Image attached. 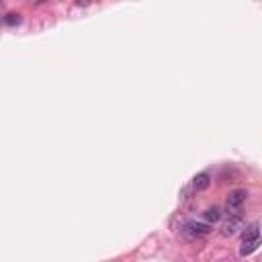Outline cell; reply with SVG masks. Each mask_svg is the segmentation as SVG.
Instances as JSON below:
<instances>
[{
  "instance_id": "1",
  "label": "cell",
  "mask_w": 262,
  "mask_h": 262,
  "mask_svg": "<svg viewBox=\"0 0 262 262\" xmlns=\"http://www.w3.org/2000/svg\"><path fill=\"white\" fill-rule=\"evenodd\" d=\"M246 199H248V191L246 189L232 191L230 195H227V203H225V207H227V211H230V215H236L238 211H240L242 205L246 203Z\"/></svg>"
},
{
  "instance_id": "2",
  "label": "cell",
  "mask_w": 262,
  "mask_h": 262,
  "mask_svg": "<svg viewBox=\"0 0 262 262\" xmlns=\"http://www.w3.org/2000/svg\"><path fill=\"white\" fill-rule=\"evenodd\" d=\"M209 232H211V225L201 223V221H187L185 225H182V234H185L187 238H191V240L207 236Z\"/></svg>"
},
{
  "instance_id": "3",
  "label": "cell",
  "mask_w": 262,
  "mask_h": 262,
  "mask_svg": "<svg viewBox=\"0 0 262 262\" xmlns=\"http://www.w3.org/2000/svg\"><path fill=\"white\" fill-rule=\"evenodd\" d=\"M240 230H244V219L242 215H230V219H225L221 225V236H236Z\"/></svg>"
},
{
  "instance_id": "4",
  "label": "cell",
  "mask_w": 262,
  "mask_h": 262,
  "mask_svg": "<svg viewBox=\"0 0 262 262\" xmlns=\"http://www.w3.org/2000/svg\"><path fill=\"white\" fill-rule=\"evenodd\" d=\"M209 185H211V176L207 172H201V174H197L195 178H192V189L195 191H207Z\"/></svg>"
},
{
  "instance_id": "5",
  "label": "cell",
  "mask_w": 262,
  "mask_h": 262,
  "mask_svg": "<svg viewBox=\"0 0 262 262\" xmlns=\"http://www.w3.org/2000/svg\"><path fill=\"white\" fill-rule=\"evenodd\" d=\"M221 215H223L221 207L213 205V207H209V209H205V211H203V219H205V221H209V223H217V221L221 219Z\"/></svg>"
},
{
  "instance_id": "6",
  "label": "cell",
  "mask_w": 262,
  "mask_h": 262,
  "mask_svg": "<svg viewBox=\"0 0 262 262\" xmlns=\"http://www.w3.org/2000/svg\"><path fill=\"white\" fill-rule=\"evenodd\" d=\"M258 246H260V238H256V240H246V242H242L240 254H242V256H250L252 252H256Z\"/></svg>"
},
{
  "instance_id": "7",
  "label": "cell",
  "mask_w": 262,
  "mask_h": 262,
  "mask_svg": "<svg viewBox=\"0 0 262 262\" xmlns=\"http://www.w3.org/2000/svg\"><path fill=\"white\" fill-rule=\"evenodd\" d=\"M256 238H260V225H258V223H252V225L246 227V232H244V236H242V242H246V240H256Z\"/></svg>"
},
{
  "instance_id": "8",
  "label": "cell",
  "mask_w": 262,
  "mask_h": 262,
  "mask_svg": "<svg viewBox=\"0 0 262 262\" xmlns=\"http://www.w3.org/2000/svg\"><path fill=\"white\" fill-rule=\"evenodd\" d=\"M4 23H6V25H10V27H15V25H19V23H21V15L10 13V15L4 17Z\"/></svg>"
}]
</instances>
